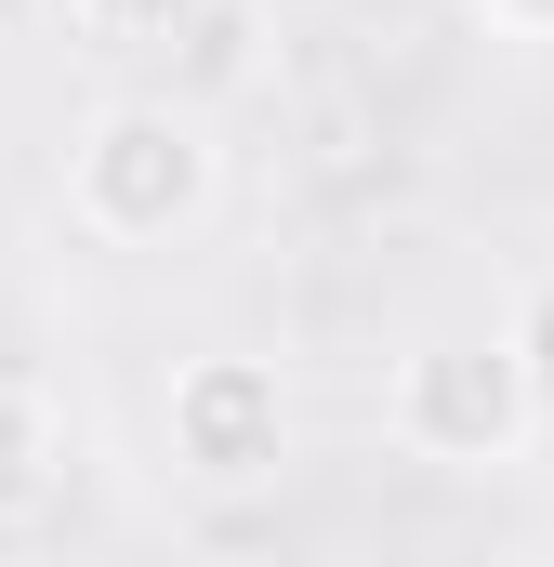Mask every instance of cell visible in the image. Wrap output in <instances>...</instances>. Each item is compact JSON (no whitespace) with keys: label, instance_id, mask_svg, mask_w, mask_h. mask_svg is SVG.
Here are the masks:
<instances>
[{"label":"cell","instance_id":"3","mask_svg":"<svg viewBox=\"0 0 554 567\" xmlns=\"http://www.w3.org/2000/svg\"><path fill=\"white\" fill-rule=\"evenodd\" d=\"M158 449H172V475L185 488H212V502H238V488H277V462H290V383H277L265 357H185L172 370V396H158Z\"/></svg>","mask_w":554,"mask_h":567},{"label":"cell","instance_id":"4","mask_svg":"<svg viewBox=\"0 0 554 567\" xmlns=\"http://www.w3.org/2000/svg\"><path fill=\"white\" fill-rule=\"evenodd\" d=\"M53 488H66V396L0 370V528H27Z\"/></svg>","mask_w":554,"mask_h":567},{"label":"cell","instance_id":"5","mask_svg":"<svg viewBox=\"0 0 554 567\" xmlns=\"http://www.w3.org/2000/svg\"><path fill=\"white\" fill-rule=\"evenodd\" d=\"M93 53H158V40H185L198 27V0H53Z\"/></svg>","mask_w":554,"mask_h":567},{"label":"cell","instance_id":"6","mask_svg":"<svg viewBox=\"0 0 554 567\" xmlns=\"http://www.w3.org/2000/svg\"><path fill=\"white\" fill-rule=\"evenodd\" d=\"M462 27H489L502 53H554V0H462Z\"/></svg>","mask_w":554,"mask_h":567},{"label":"cell","instance_id":"2","mask_svg":"<svg viewBox=\"0 0 554 567\" xmlns=\"http://www.w3.org/2000/svg\"><path fill=\"white\" fill-rule=\"evenodd\" d=\"M542 383H529V357L502 343V330H422L410 357H397V383H383V435L410 449V462H449V475H502V462H529V435H542Z\"/></svg>","mask_w":554,"mask_h":567},{"label":"cell","instance_id":"1","mask_svg":"<svg viewBox=\"0 0 554 567\" xmlns=\"http://www.w3.org/2000/svg\"><path fill=\"white\" fill-rule=\"evenodd\" d=\"M225 198V145L198 106L172 93H106L80 133H66V225L106 238V251H172L198 238Z\"/></svg>","mask_w":554,"mask_h":567},{"label":"cell","instance_id":"7","mask_svg":"<svg viewBox=\"0 0 554 567\" xmlns=\"http://www.w3.org/2000/svg\"><path fill=\"white\" fill-rule=\"evenodd\" d=\"M502 343H515V357H529V383H542V410H554V278L529 290V303H515V317H502Z\"/></svg>","mask_w":554,"mask_h":567}]
</instances>
